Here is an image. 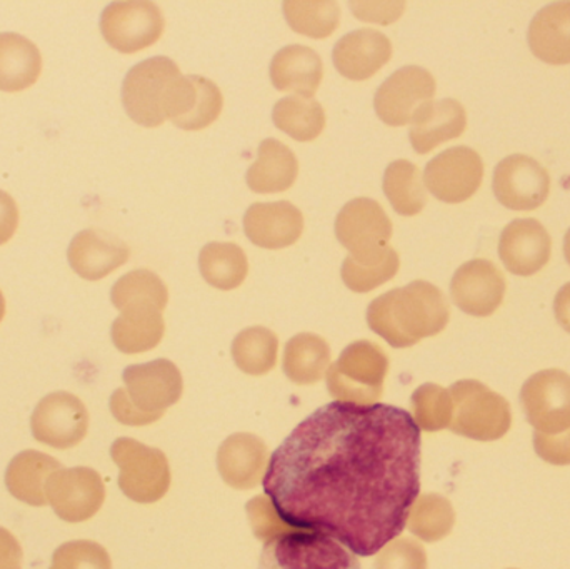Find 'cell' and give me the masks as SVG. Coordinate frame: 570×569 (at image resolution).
<instances>
[{"mask_svg":"<svg viewBox=\"0 0 570 569\" xmlns=\"http://www.w3.org/2000/svg\"><path fill=\"white\" fill-rule=\"evenodd\" d=\"M264 491L288 527L374 557L421 493V428L392 404H325L274 451Z\"/></svg>","mask_w":570,"mask_h":569,"instance_id":"1","label":"cell"},{"mask_svg":"<svg viewBox=\"0 0 570 569\" xmlns=\"http://www.w3.org/2000/svg\"><path fill=\"white\" fill-rule=\"evenodd\" d=\"M448 323V300L428 281H414L389 291L367 307L368 327L397 350L435 336Z\"/></svg>","mask_w":570,"mask_h":569,"instance_id":"2","label":"cell"},{"mask_svg":"<svg viewBox=\"0 0 570 569\" xmlns=\"http://www.w3.org/2000/svg\"><path fill=\"white\" fill-rule=\"evenodd\" d=\"M124 390L110 396V413L126 426L156 423L183 396L179 367L169 360L132 364L122 373Z\"/></svg>","mask_w":570,"mask_h":569,"instance_id":"3","label":"cell"},{"mask_svg":"<svg viewBox=\"0 0 570 569\" xmlns=\"http://www.w3.org/2000/svg\"><path fill=\"white\" fill-rule=\"evenodd\" d=\"M259 569H361V563L334 538L288 527L266 541Z\"/></svg>","mask_w":570,"mask_h":569,"instance_id":"4","label":"cell"},{"mask_svg":"<svg viewBox=\"0 0 570 569\" xmlns=\"http://www.w3.org/2000/svg\"><path fill=\"white\" fill-rule=\"evenodd\" d=\"M387 371L389 357L381 346L371 341H355L328 367V393L342 403H377Z\"/></svg>","mask_w":570,"mask_h":569,"instance_id":"5","label":"cell"},{"mask_svg":"<svg viewBox=\"0 0 570 569\" xmlns=\"http://www.w3.org/2000/svg\"><path fill=\"white\" fill-rule=\"evenodd\" d=\"M179 67L169 57L157 56L137 63L122 84L127 116L144 127H157L169 119V104Z\"/></svg>","mask_w":570,"mask_h":569,"instance_id":"6","label":"cell"},{"mask_svg":"<svg viewBox=\"0 0 570 569\" xmlns=\"http://www.w3.org/2000/svg\"><path fill=\"white\" fill-rule=\"evenodd\" d=\"M110 458L119 468V488L129 500L153 504L170 488V468L166 454L132 438H119L110 448Z\"/></svg>","mask_w":570,"mask_h":569,"instance_id":"7","label":"cell"},{"mask_svg":"<svg viewBox=\"0 0 570 569\" xmlns=\"http://www.w3.org/2000/svg\"><path fill=\"white\" fill-rule=\"evenodd\" d=\"M452 396L451 430L472 440H498L511 424L508 401L478 381H459L449 390Z\"/></svg>","mask_w":570,"mask_h":569,"instance_id":"8","label":"cell"},{"mask_svg":"<svg viewBox=\"0 0 570 569\" xmlns=\"http://www.w3.org/2000/svg\"><path fill=\"white\" fill-rule=\"evenodd\" d=\"M166 20L153 2H114L100 16V32L112 49L139 52L163 36Z\"/></svg>","mask_w":570,"mask_h":569,"instance_id":"9","label":"cell"},{"mask_svg":"<svg viewBox=\"0 0 570 569\" xmlns=\"http://www.w3.org/2000/svg\"><path fill=\"white\" fill-rule=\"evenodd\" d=\"M30 431L36 441L46 447L56 450L76 448L89 431L86 404L66 391L47 394L33 410Z\"/></svg>","mask_w":570,"mask_h":569,"instance_id":"10","label":"cell"},{"mask_svg":"<svg viewBox=\"0 0 570 569\" xmlns=\"http://www.w3.org/2000/svg\"><path fill=\"white\" fill-rule=\"evenodd\" d=\"M46 497L53 513L66 523H83L99 513L106 501L102 478L90 468H70L50 474Z\"/></svg>","mask_w":570,"mask_h":569,"instance_id":"11","label":"cell"},{"mask_svg":"<svg viewBox=\"0 0 570 569\" xmlns=\"http://www.w3.org/2000/svg\"><path fill=\"white\" fill-rule=\"evenodd\" d=\"M434 94L435 79L429 70L405 66L379 87L374 96L375 112L387 126H405L412 122L422 106L431 102Z\"/></svg>","mask_w":570,"mask_h":569,"instance_id":"12","label":"cell"},{"mask_svg":"<svg viewBox=\"0 0 570 569\" xmlns=\"http://www.w3.org/2000/svg\"><path fill=\"white\" fill-rule=\"evenodd\" d=\"M484 177L481 156L471 147H451L429 160L424 184L442 203L459 204L471 199Z\"/></svg>","mask_w":570,"mask_h":569,"instance_id":"13","label":"cell"},{"mask_svg":"<svg viewBox=\"0 0 570 569\" xmlns=\"http://www.w3.org/2000/svg\"><path fill=\"white\" fill-rule=\"evenodd\" d=\"M522 404L529 423L542 434L570 430V376L551 370L532 376L522 387Z\"/></svg>","mask_w":570,"mask_h":569,"instance_id":"14","label":"cell"},{"mask_svg":"<svg viewBox=\"0 0 570 569\" xmlns=\"http://www.w3.org/2000/svg\"><path fill=\"white\" fill-rule=\"evenodd\" d=\"M492 189L499 203L508 209H538L548 199L551 177L538 160L515 154L495 167Z\"/></svg>","mask_w":570,"mask_h":569,"instance_id":"15","label":"cell"},{"mask_svg":"<svg viewBox=\"0 0 570 569\" xmlns=\"http://www.w3.org/2000/svg\"><path fill=\"white\" fill-rule=\"evenodd\" d=\"M335 236L348 254L389 246L392 223L377 200L357 197L348 200L335 219Z\"/></svg>","mask_w":570,"mask_h":569,"instance_id":"16","label":"cell"},{"mask_svg":"<svg viewBox=\"0 0 570 569\" xmlns=\"http://www.w3.org/2000/svg\"><path fill=\"white\" fill-rule=\"evenodd\" d=\"M505 281L501 271L485 259H474L455 271L451 283L455 306L471 316L484 317L501 306Z\"/></svg>","mask_w":570,"mask_h":569,"instance_id":"17","label":"cell"},{"mask_svg":"<svg viewBox=\"0 0 570 569\" xmlns=\"http://www.w3.org/2000/svg\"><path fill=\"white\" fill-rule=\"evenodd\" d=\"M130 249L120 237L102 229H83L73 236L67 259L77 276L99 281L129 259Z\"/></svg>","mask_w":570,"mask_h":569,"instance_id":"18","label":"cell"},{"mask_svg":"<svg viewBox=\"0 0 570 569\" xmlns=\"http://www.w3.org/2000/svg\"><path fill=\"white\" fill-rule=\"evenodd\" d=\"M223 106V92L213 80L200 76H180L174 84L169 119L179 129L199 130L220 116Z\"/></svg>","mask_w":570,"mask_h":569,"instance_id":"19","label":"cell"},{"mask_svg":"<svg viewBox=\"0 0 570 569\" xmlns=\"http://www.w3.org/2000/svg\"><path fill=\"white\" fill-rule=\"evenodd\" d=\"M551 236L535 219H515L502 230L499 254L502 263L518 276H532L551 257Z\"/></svg>","mask_w":570,"mask_h":569,"instance_id":"20","label":"cell"},{"mask_svg":"<svg viewBox=\"0 0 570 569\" xmlns=\"http://www.w3.org/2000/svg\"><path fill=\"white\" fill-rule=\"evenodd\" d=\"M269 467L267 444L256 434L237 433L220 444L217 470L234 490H254Z\"/></svg>","mask_w":570,"mask_h":569,"instance_id":"21","label":"cell"},{"mask_svg":"<svg viewBox=\"0 0 570 569\" xmlns=\"http://www.w3.org/2000/svg\"><path fill=\"white\" fill-rule=\"evenodd\" d=\"M244 230L250 243L264 249H283L297 243L304 230L301 209L287 200L256 203L244 216Z\"/></svg>","mask_w":570,"mask_h":569,"instance_id":"22","label":"cell"},{"mask_svg":"<svg viewBox=\"0 0 570 569\" xmlns=\"http://www.w3.org/2000/svg\"><path fill=\"white\" fill-rule=\"evenodd\" d=\"M391 57V40L374 29H358L345 33L337 40L332 52L335 69L351 80L371 79Z\"/></svg>","mask_w":570,"mask_h":569,"instance_id":"23","label":"cell"},{"mask_svg":"<svg viewBox=\"0 0 570 569\" xmlns=\"http://www.w3.org/2000/svg\"><path fill=\"white\" fill-rule=\"evenodd\" d=\"M411 139L415 153L428 154L445 140L462 136L468 126L464 107L454 99L431 100L412 119Z\"/></svg>","mask_w":570,"mask_h":569,"instance_id":"24","label":"cell"},{"mask_svg":"<svg viewBox=\"0 0 570 569\" xmlns=\"http://www.w3.org/2000/svg\"><path fill=\"white\" fill-rule=\"evenodd\" d=\"M271 80L281 92H295L312 99L324 76L321 56L307 46L284 47L271 62Z\"/></svg>","mask_w":570,"mask_h":569,"instance_id":"25","label":"cell"},{"mask_svg":"<svg viewBox=\"0 0 570 569\" xmlns=\"http://www.w3.org/2000/svg\"><path fill=\"white\" fill-rule=\"evenodd\" d=\"M62 470L60 463L49 454L36 450L22 451L12 458L6 471V487L20 503L29 507H46V484L50 474Z\"/></svg>","mask_w":570,"mask_h":569,"instance_id":"26","label":"cell"},{"mask_svg":"<svg viewBox=\"0 0 570 569\" xmlns=\"http://www.w3.org/2000/svg\"><path fill=\"white\" fill-rule=\"evenodd\" d=\"M535 57L554 66L570 63V2L544 7L529 27Z\"/></svg>","mask_w":570,"mask_h":569,"instance_id":"27","label":"cell"},{"mask_svg":"<svg viewBox=\"0 0 570 569\" xmlns=\"http://www.w3.org/2000/svg\"><path fill=\"white\" fill-rule=\"evenodd\" d=\"M42 56L39 47L19 33H0V90L20 92L39 80Z\"/></svg>","mask_w":570,"mask_h":569,"instance_id":"28","label":"cell"},{"mask_svg":"<svg viewBox=\"0 0 570 569\" xmlns=\"http://www.w3.org/2000/svg\"><path fill=\"white\" fill-rule=\"evenodd\" d=\"M295 154L277 139L261 143L256 163L247 170V186L259 194L283 193L297 179Z\"/></svg>","mask_w":570,"mask_h":569,"instance_id":"29","label":"cell"},{"mask_svg":"<svg viewBox=\"0 0 570 569\" xmlns=\"http://www.w3.org/2000/svg\"><path fill=\"white\" fill-rule=\"evenodd\" d=\"M331 364V347L324 337L301 333L291 337L284 350V373L292 383L307 386L325 376Z\"/></svg>","mask_w":570,"mask_h":569,"instance_id":"30","label":"cell"},{"mask_svg":"<svg viewBox=\"0 0 570 569\" xmlns=\"http://www.w3.org/2000/svg\"><path fill=\"white\" fill-rule=\"evenodd\" d=\"M401 267L399 254L391 246L348 254L342 264V281L354 293H368L391 281Z\"/></svg>","mask_w":570,"mask_h":569,"instance_id":"31","label":"cell"},{"mask_svg":"<svg viewBox=\"0 0 570 569\" xmlns=\"http://www.w3.org/2000/svg\"><path fill=\"white\" fill-rule=\"evenodd\" d=\"M166 324L163 313L154 310L124 311L114 321L110 336L114 346L124 354L154 350L163 341Z\"/></svg>","mask_w":570,"mask_h":569,"instance_id":"32","label":"cell"},{"mask_svg":"<svg viewBox=\"0 0 570 569\" xmlns=\"http://www.w3.org/2000/svg\"><path fill=\"white\" fill-rule=\"evenodd\" d=\"M114 306L124 311L154 310L163 313L169 303L166 284L153 271L136 269L127 273L110 291Z\"/></svg>","mask_w":570,"mask_h":569,"instance_id":"33","label":"cell"},{"mask_svg":"<svg viewBox=\"0 0 570 569\" xmlns=\"http://www.w3.org/2000/svg\"><path fill=\"white\" fill-rule=\"evenodd\" d=\"M200 274L207 284L220 291L239 287L249 273L246 253L234 243H209L199 254Z\"/></svg>","mask_w":570,"mask_h":569,"instance_id":"34","label":"cell"},{"mask_svg":"<svg viewBox=\"0 0 570 569\" xmlns=\"http://www.w3.org/2000/svg\"><path fill=\"white\" fill-rule=\"evenodd\" d=\"M382 187L389 203L401 216H415L428 204V193H425L421 170L411 160L399 159L389 164Z\"/></svg>","mask_w":570,"mask_h":569,"instance_id":"35","label":"cell"},{"mask_svg":"<svg viewBox=\"0 0 570 569\" xmlns=\"http://www.w3.org/2000/svg\"><path fill=\"white\" fill-rule=\"evenodd\" d=\"M274 124L298 143H308L321 136L325 127V112L321 102L312 97L288 96L274 107Z\"/></svg>","mask_w":570,"mask_h":569,"instance_id":"36","label":"cell"},{"mask_svg":"<svg viewBox=\"0 0 570 569\" xmlns=\"http://www.w3.org/2000/svg\"><path fill=\"white\" fill-rule=\"evenodd\" d=\"M277 351L279 340L276 333L263 326L240 331L233 343L234 363L250 376H263L273 371L277 363Z\"/></svg>","mask_w":570,"mask_h":569,"instance_id":"37","label":"cell"},{"mask_svg":"<svg viewBox=\"0 0 570 569\" xmlns=\"http://www.w3.org/2000/svg\"><path fill=\"white\" fill-rule=\"evenodd\" d=\"M283 7L288 26L312 39L332 36L341 19V9L331 0H287Z\"/></svg>","mask_w":570,"mask_h":569,"instance_id":"38","label":"cell"},{"mask_svg":"<svg viewBox=\"0 0 570 569\" xmlns=\"http://www.w3.org/2000/svg\"><path fill=\"white\" fill-rule=\"evenodd\" d=\"M454 523V508L449 500L441 494H424L412 507L407 527L419 540L435 543L451 533Z\"/></svg>","mask_w":570,"mask_h":569,"instance_id":"39","label":"cell"},{"mask_svg":"<svg viewBox=\"0 0 570 569\" xmlns=\"http://www.w3.org/2000/svg\"><path fill=\"white\" fill-rule=\"evenodd\" d=\"M412 408H414V421L424 431H441L451 426L452 396L444 387L438 384H424L412 394Z\"/></svg>","mask_w":570,"mask_h":569,"instance_id":"40","label":"cell"},{"mask_svg":"<svg viewBox=\"0 0 570 569\" xmlns=\"http://www.w3.org/2000/svg\"><path fill=\"white\" fill-rule=\"evenodd\" d=\"M49 569H112V561L96 541H69L53 551Z\"/></svg>","mask_w":570,"mask_h":569,"instance_id":"41","label":"cell"},{"mask_svg":"<svg viewBox=\"0 0 570 569\" xmlns=\"http://www.w3.org/2000/svg\"><path fill=\"white\" fill-rule=\"evenodd\" d=\"M374 569H428V555L417 541L395 538L379 551Z\"/></svg>","mask_w":570,"mask_h":569,"instance_id":"42","label":"cell"},{"mask_svg":"<svg viewBox=\"0 0 570 569\" xmlns=\"http://www.w3.org/2000/svg\"><path fill=\"white\" fill-rule=\"evenodd\" d=\"M250 527L257 540L267 541L287 530L288 524L277 513L269 498L256 497L246 507Z\"/></svg>","mask_w":570,"mask_h":569,"instance_id":"43","label":"cell"},{"mask_svg":"<svg viewBox=\"0 0 570 569\" xmlns=\"http://www.w3.org/2000/svg\"><path fill=\"white\" fill-rule=\"evenodd\" d=\"M535 451L541 454L542 460L552 464H570V430L562 433V441H552L548 434L535 431Z\"/></svg>","mask_w":570,"mask_h":569,"instance_id":"44","label":"cell"},{"mask_svg":"<svg viewBox=\"0 0 570 569\" xmlns=\"http://www.w3.org/2000/svg\"><path fill=\"white\" fill-rule=\"evenodd\" d=\"M19 226V207L12 196L0 189V246L9 243Z\"/></svg>","mask_w":570,"mask_h":569,"instance_id":"45","label":"cell"},{"mask_svg":"<svg viewBox=\"0 0 570 569\" xmlns=\"http://www.w3.org/2000/svg\"><path fill=\"white\" fill-rule=\"evenodd\" d=\"M22 547L6 528H0V569H22Z\"/></svg>","mask_w":570,"mask_h":569,"instance_id":"46","label":"cell"},{"mask_svg":"<svg viewBox=\"0 0 570 569\" xmlns=\"http://www.w3.org/2000/svg\"><path fill=\"white\" fill-rule=\"evenodd\" d=\"M554 311L559 324L570 333V283L566 284L556 296Z\"/></svg>","mask_w":570,"mask_h":569,"instance_id":"47","label":"cell"},{"mask_svg":"<svg viewBox=\"0 0 570 569\" xmlns=\"http://www.w3.org/2000/svg\"><path fill=\"white\" fill-rule=\"evenodd\" d=\"M564 254H566V259H568V263L570 264V229L568 230V234H566Z\"/></svg>","mask_w":570,"mask_h":569,"instance_id":"48","label":"cell"},{"mask_svg":"<svg viewBox=\"0 0 570 569\" xmlns=\"http://www.w3.org/2000/svg\"><path fill=\"white\" fill-rule=\"evenodd\" d=\"M6 316V300H3L2 291H0V321Z\"/></svg>","mask_w":570,"mask_h":569,"instance_id":"49","label":"cell"}]
</instances>
